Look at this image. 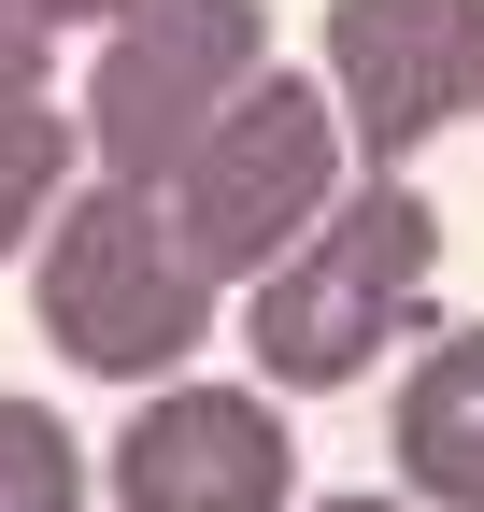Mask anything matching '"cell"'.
<instances>
[{
	"mask_svg": "<svg viewBox=\"0 0 484 512\" xmlns=\"http://www.w3.org/2000/svg\"><path fill=\"white\" fill-rule=\"evenodd\" d=\"M72 185H86V114L72 100H0V256H29Z\"/></svg>",
	"mask_w": 484,
	"mask_h": 512,
	"instance_id": "obj_8",
	"label": "cell"
},
{
	"mask_svg": "<svg viewBox=\"0 0 484 512\" xmlns=\"http://www.w3.org/2000/svg\"><path fill=\"white\" fill-rule=\"evenodd\" d=\"M214 271L186 256V228H171L157 185H114L86 171L72 200H57V228L29 242V313H43V342L57 370H86V384H186V356L214 342Z\"/></svg>",
	"mask_w": 484,
	"mask_h": 512,
	"instance_id": "obj_1",
	"label": "cell"
},
{
	"mask_svg": "<svg viewBox=\"0 0 484 512\" xmlns=\"http://www.w3.org/2000/svg\"><path fill=\"white\" fill-rule=\"evenodd\" d=\"M100 470H86V427L57 399H0V512H86Z\"/></svg>",
	"mask_w": 484,
	"mask_h": 512,
	"instance_id": "obj_9",
	"label": "cell"
},
{
	"mask_svg": "<svg viewBox=\"0 0 484 512\" xmlns=\"http://www.w3.org/2000/svg\"><path fill=\"white\" fill-rule=\"evenodd\" d=\"M399 498L484 512V328L413 342V370H399Z\"/></svg>",
	"mask_w": 484,
	"mask_h": 512,
	"instance_id": "obj_7",
	"label": "cell"
},
{
	"mask_svg": "<svg viewBox=\"0 0 484 512\" xmlns=\"http://www.w3.org/2000/svg\"><path fill=\"white\" fill-rule=\"evenodd\" d=\"M428 271H442V214L413 200V171H356L342 214L242 285V356H257V384H271V399L356 384L385 342H413Z\"/></svg>",
	"mask_w": 484,
	"mask_h": 512,
	"instance_id": "obj_2",
	"label": "cell"
},
{
	"mask_svg": "<svg viewBox=\"0 0 484 512\" xmlns=\"http://www.w3.org/2000/svg\"><path fill=\"white\" fill-rule=\"evenodd\" d=\"M271 72H285V57H271V0H143L129 29H100L86 86H72V114H86V171L157 185V200H171L186 157H200Z\"/></svg>",
	"mask_w": 484,
	"mask_h": 512,
	"instance_id": "obj_3",
	"label": "cell"
},
{
	"mask_svg": "<svg viewBox=\"0 0 484 512\" xmlns=\"http://www.w3.org/2000/svg\"><path fill=\"white\" fill-rule=\"evenodd\" d=\"M314 72L342 100L356 171H413L484 114V0H328Z\"/></svg>",
	"mask_w": 484,
	"mask_h": 512,
	"instance_id": "obj_5",
	"label": "cell"
},
{
	"mask_svg": "<svg viewBox=\"0 0 484 512\" xmlns=\"http://www.w3.org/2000/svg\"><path fill=\"white\" fill-rule=\"evenodd\" d=\"M299 512H428V498H299Z\"/></svg>",
	"mask_w": 484,
	"mask_h": 512,
	"instance_id": "obj_12",
	"label": "cell"
},
{
	"mask_svg": "<svg viewBox=\"0 0 484 512\" xmlns=\"http://www.w3.org/2000/svg\"><path fill=\"white\" fill-rule=\"evenodd\" d=\"M0 100H57V29L29 0H0Z\"/></svg>",
	"mask_w": 484,
	"mask_h": 512,
	"instance_id": "obj_10",
	"label": "cell"
},
{
	"mask_svg": "<svg viewBox=\"0 0 484 512\" xmlns=\"http://www.w3.org/2000/svg\"><path fill=\"white\" fill-rule=\"evenodd\" d=\"M356 185V143H342V100L328 72H271L257 100H242L214 143L186 157V185H171V228H186V256L242 299L271 271V256H299Z\"/></svg>",
	"mask_w": 484,
	"mask_h": 512,
	"instance_id": "obj_4",
	"label": "cell"
},
{
	"mask_svg": "<svg viewBox=\"0 0 484 512\" xmlns=\"http://www.w3.org/2000/svg\"><path fill=\"white\" fill-rule=\"evenodd\" d=\"M29 15H43L57 43H100V29H129V15H143V0H29Z\"/></svg>",
	"mask_w": 484,
	"mask_h": 512,
	"instance_id": "obj_11",
	"label": "cell"
},
{
	"mask_svg": "<svg viewBox=\"0 0 484 512\" xmlns=\"http://www.w3.org/2000/svg\"><path fill=\"white\" fill-rule=\"evenodd\" d=\"M100 498L114 512H299V441L271 384H157V399L100 441Z\"/></svg>",
	"mask_w": 484,
	"mask_h": 512,
	"instance_id": "obj_6",
	"label": "cell"
}]
</instances>
